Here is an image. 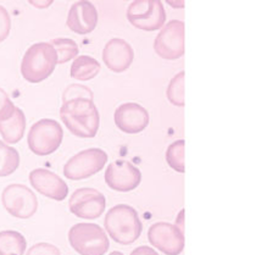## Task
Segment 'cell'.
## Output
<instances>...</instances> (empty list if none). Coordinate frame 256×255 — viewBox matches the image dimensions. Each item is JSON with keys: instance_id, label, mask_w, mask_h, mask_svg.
<instances>
[{"instance_id": "cell-1", "label": "cell", "mask_w": 256, "mask_h": 255, "mask_svg": "<svg viewBox=\"0 0 256 255\" xmlns=\"http://www.w3.org/2000/svg\"><path fill=\"white\" fill-rule=\"evenodd\" d=\"M60 118L68 131L80 138H93L98 133L100 115L90 99L77 98L61 105Z\"/></svg>"}, {"instance_id": "cell-2", "label": "cell", "mask_w": 256, "mask_h": 255, "mask_svg": "<svg viewBox=\"0 0 256 255\" xmlns=\"http://www.w3.org/2000/svg\"><path fill=\"white\" fill-rule=\"evenodd\" d=\"M104 226L108 236L122 246L136 242L143 230L137 210L127 204H118L111 208L105 216Z\"/></svg>"}, {"instance_id": "cell-3", "label": "cell", "mask_w": 256, "mask_h": 255, "mask_svg": "<svg viewBox=\"0 0 256 255\" xmlns=\"http://www.w3.org/2000/svg\"><path fill=\"white\" fill-rule=\"evenodd\" d=\"M58 65V55L48 42L30 46L21 62V74L27 82L40 83L52 76Z\"/></svg>"}, {"instance_id": "cell-4", "label": "cell", "mask_w": 256, "mask_h": 255, "mask_svg": "<svg viewBox=\"0 0 256 255\" xmlns=\"http://www.w3.org/2000/svg\"><path fill=\"white\" fill-rule=\"evenodd\" d=\"M68 242L80 255H105L110 246L104 230L87 222L76 224L70 228Z\"/></svg>"}, {"instance_id": "cell-5", "label": "cell", "mask_w": 256, "mask_h": 255, "mask_svg": "<svg viewBox=\"0 0 256 255\" xmlns=\"http://www.w3.org/2000/svg\"><path fill=\"white\" fill-rule=\"evenodd\" d=\"M64 131L61 124L52 118H42L30 128L27 143L32 153L40 156L52 154L62 143Z\"/></svg>"}, {"instance_id": "cell-6", "label": "cell", "mask_w": 256, "mask_h": 255, "mask_svg": "<svg viewBox=\"0 0 256 255\" xmlns=\"http://www.w3.org/2000/svg\"><path fill=\"white\" fill-rule=\"evenodd\" d=\"M127 20L142 31L152 32L162 28L166 21L164 4L158 0H137L128 6Z\"/></svg>"}, {"instance_id": "cell-7", "label": "cell", "mask_w": 256, "mask_h": 255, "mask_svg": "<svg viewBox=\"0 0 256 255\" xmlns=\"http://www.w3.org/2000/svg\"><path fill=\"white\" fill-rule=\"evenodd\" d=\"M106 162L108 154L102 149H86L70 158L64 166V174L72 181L86 180L102 171Z\"/></svg>"}, {"instance_id": "cell-8", "label": "cell", "mask_w": 256, "mask_h": 255, "mask_svg": "<svg viewBox=\"0 0 256 255\" xmlns=\"http://www.w3.org/2000/svg\"><path fill=\"white\" fill-rule=\"evenodd\" d=\"M2 203L11 216L18 218H32L38 209L36 194L24 184H18L5 187L2 194Z\"/></svg>"}, {"instance_id": "cell-9", "label": "cell", "mask_w": 256, "mask_h": 255, "mask_svg": "<svg viewBox=\"0 0 256 255\" xmlns=\"http://www.w3.org/2000/svg\"><path fill=\"white\" fill-rule=\"evenodd\" d=\"M154 50L165 60H177L184 54V24L180 20L164 24L154 40Z\"/></svg>"}, {"instance_id": "cell-10", "label": "cell", "mask_w": 256, "mask_h": 255, "mask_svg": "<svg viewBox=\"0 0 256 255\" xmlns=\"http://www.w3.org/2000/svg\"><path fill=\"white\" fill-rule=\"evenodd\" d=\"M106 205L104 194L96 188H80L72 193L68 202L70 212L74 216L94 220L102 215Z\"/></svg>"}, {"instance_id": "cell-11", "label": "cell", "mask_w": 256, "mask_h": 255, "mask_svg": "<svg viewBox=\"0 0 256 255\" xmlns=\"http://www.w3.org/2000/svg\"><path fill=\"white\" fill-rule=\"evenodd\" d=\"M150 244L166 255H180L184 248V234L176 224L156 222L148 231Z\"/></svg>"}, {"instance_id": "cell-12", "label": "cell", "mask_w": 256, "mask_h": 255, "mask_svg": "<svg viewBox=\"0 0 256 255\" xmlns=\"http://www.w3.org/2000/svg\"><path fill=\"white\" fill-rule=\"evenodd\" d=\"M140 181L142 174L139 168L127 160H116L105 171L108 187L118 192H130L140 184Z\"/></svg>"}, {"instance_id": "cell-13", "label": "cell", "mask_w": 256, "mask_h": 255, "mask_svg": "<svg viewBox=\"0 0 256 255\" xmlns=\"http://www.w3.org/2000/svg\"><path fill=\"white\" fill-rule=\"evenodd\" d=\"M118 128L128 134H136L148 127L150 118L149 112L137 102L121 104L114 114Z\"/></svg>"}, {"instance_id": "cell-14", "label": "cell", "mask_w": 256, "mask_h": 255, "mask_svg": "<svg viewBox=\"0 0 256 255\" xmlns=\"http://www.w3.org/2000/svg\"><path fill=\"white\" fill-rule=\"evenodd\" d=\"M30 184L37 192L56 202L65 200L68 196L66 182L56 174L46 168H36L30 171Z\"/></svg>"}, {"instance_id": "cell-15", "label": "cell", "mask_w": 256, "mask_h": 255, "mask_svg": "<svg viewBox=\"0 0 256 255\" xmlns=\"http://www.w3.org/2000/svg\"><path fill=\"white\" fill-rule=\"evenodd\" d=\"M98 10L90 2H77L70 8L66 24L77 34H88L98 24Z\"/></svg>"}, {"instance_id": "cell-16", "label": "cell", "mask_w": 256, "mask_h": 255, "mask_svg": "<svg viewBox=\"0 0 256 255\" xmlns=\"http://www.w3.org/2000/svg\"><path fill=\"white\" fill-rule=\"evenodd\" d=\"M133 59H134V50L124 40L112 38L105 44L102 50V62L108 70L121 74L130 68Z\"/></svg>"}, {"instance_id": "cell-17", "label": "cell", "mask_w": 256, "mask_h": 255, "mask_svg": "<svg viewBox=\"0 0 256 255\" xmlns=\"http://www.w3.org/2000/svg\"><path fill=\"white\" fill-rule=\"evenodd\" d=\"M26 130V116L18 108L8 120L0 121V134L2 140L9 144L18 143L22 140Z\"/></svg>"}, {"instance_id": "cell-18", "label": "cell", "mask_w": 256, "mask_h": 255, "mask_svg": "<svg viewBox=\"0 0 256 255\" xmlns=\"http://www.w3.org/2000/svg\"><path fill=\"white\" fill-rule=\"evenodd\" d=\"M100 70L102 68L98 60L89 55H80L72 62L70 74L72 78L78 81H90L98 76Z\"/></svg>"}, {"instance_id": "cell-19", "label": "cell", "mask_w": 256, "mask_h": 255, "mask_svg": "<svg viewBox=\"0 0 256 255\" xmlns=\"http://www.w3.org/2000/svg\"><path fill=\"white\" fill-rule=\"evenodd\" d=\"M27 248L26 238L18 231L0 232V255H24Z\"/></svg>"}, {"instance_id": "cell-20", "label": "cell", "mask_w": 256, "mask_h": 255, "mask_svg": "<svg viewBox=\"0 0 256 255\" xmlns=\"http://www.w3.org/2000/svg\"><path fill=\"white\" fill-rule=\"evenodd\" d=\"M20 166V154L12 146L0 140V177L10 176Z\"/></svg>"}, {"instance_id": "cell-21", "label": "cell", "mask_w": 256, "mask_h": 255, "mask_svg": "<svg viewBox=\"0 0 256 255\" xmlns=\"http://www.w3.org/2000/svg\"><path fill=\"white\" fill-rule=\"evenodd\" d=\"M50 44L56 52L58 64H66L78 56V46L70 38H55L50 40Z\"/></svg>"}, {"instance_id": "cell-22", "label": "cell", "mask_w": 256, "mask_h": 255, "mask_svg": "<svg viewBox=\"0 0 256 255\" xmlns=\"http://www.w3.org/2000/svg\"><path fill=\"white\" fill-rule=\"evenodd\" d=\"M166 162L172 170L183 174L184 168V140H176L166 150Z\"/></svg>"}, {"instance_id": "cell-23", "label": "cell", "mask_w": 256, "mask_h": 255, "mask_svg": "<svg viewBox=\"0 0 256 255\" xmlns=\"http://www.w3.org/2000/svg\"><path fill=\"white\" fill-rule=\"evenodd\" d=\"M166 96L170 102L176 106L184 105V72H178L168 83Z\"/></svg>"}, {"instance_id": "cell-24", "label": "cell", "mask_w": 256, "mask_h": 255, "mask_svg": "<svg viewBox=\"0 0 256 255\" xmlns=\"http://www.w3.org/2000/svg\"><path fill=\"white\" fill-rule=\"evenodd\" d=\"M93 92L90 90V88L86 87L82 84H71L68 86L65 90V92L62 94V100L64 102L71 100V99H77V98H84V99H90L93 100Z\"/></svg>"}, {"instance_id": "cell-25", "label": "cell", "mask_w": 256, "mask_h": 255, "mask_svg": "<svg viewBox=\"0 0 256 255\" xmlns=\"http://www.w3.org/2000/svg\"><path fill=\"white\" fill-rule=\"evenodd\" d=\"M15 108L8 93L0 88V121L8 120L15 112Z\"/></svg>"}, {"instance_id": "cell-26", "label": "cell", "mask_w": 256, "mask_h": 255, "mask_svg": "<svg viewBox=\"0 0 256 255\" xmlns=\"http://www.w3.org/2000/svg\"><path fill=\"white\" fill-rule=\"evenodd\" d=\"M26 255H61V253L58 246L43 242L30 246Z\"/></svg>"}, {"instance_id": "cell-27", "label": "cell", "mask_w": 256, "mask_h": 255, "mask_svg": "<svg viewBox=\"0 0 256 255\" xmlns=\"http://www.w3.org/2000/svg\"><path fill=\"white\" fill-rule=\"evenodd\" d=\"M11 31L10 14L2 5H0V43L9 37Z\"/></svg>"}, {"instance_id": "cell-28", "label": "cell", "mask_w": 256, "mask_h": 255, "mask_svg": "<svg viewBox=\"0 0 256 255\" xmlns=\"http://www.w3.org/2000/svg\"><path fill=\"white\" fill-rule=\"evenodd\" d=\"M130 255H158L156 253V250L152 248H150V246H138V248H136L134 250L130 253Z\"/></svg>"}, {"instance_id": "cell-29", "label": "cell", "mask_w": 256, "mask_h": 255, "mask_svg": "<svg viewBox=\"0 0 256 255\" xmlns=\"http://www.w3.org/2000/svg\"><path fill=\"white\" fill-rule=\"evenodd\" d=\"M183 214H184V210H180V215H178V220L176 221V226L182 232H183V228H184V227H183V226H184V224H183Z\"/></svg>"}, {"instance_id": "cell-30", "label": "cell", "mask_w": 256, "mask_h": 255, "mask_svg": "<svg viewBox=\"0 0 256 255\" xmlns=\"http://www.w3.org/2000/svg\"><path fill=\"white\" fill-rule=\"evenodd\" d=\"M30 5H33V6L36 8H46L49 6V5L52 4V2H30Z\"/></svg>"}, {"instance_id": "cell-31", "label": "cell", "mask_w": 256, "mask_h": 255, "mask_svg": "<svg viewBox=\"0 0 256 255\" xmlns=\"http://www.w3.org/2000/svg\"><path fill=\"white\" fill-rule=\"evenodd\" d=\"M110 255H124V254H122L121 252H112Z\"/></svg>"}]
</instances>
